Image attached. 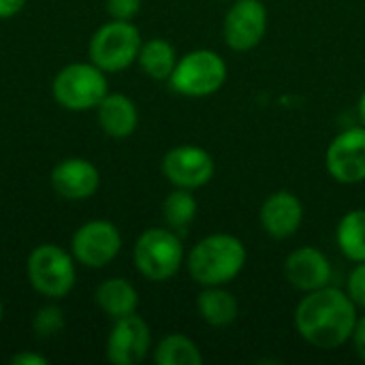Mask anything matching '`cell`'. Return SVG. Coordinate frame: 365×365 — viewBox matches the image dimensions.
I'll return each instance as SVG.
<instances>
[{"label":"cell","mask_w":365,"mask_h":365,"mask_svg":"<svg viewBox=\"0 0 365 365\" xmlns=\"http://www.w3.org/2000/svg\"><path fill=\"white\" fill-rule=\"evenodd\" d=\"M359 308L349 293L338 287H323L304 293L295 308V331L304 342L321 351H336L351 342Z\"/></svg>","instance_id":"1"},{"label":"cell","mask_w":365,"mask_h":365,"mask_svg":"<svg viewBox=\"0 0 365 365\" xmlns=\"http://www.w3.org/2000/svg\"><path fill=\"white\" fill-rule=\"evenodd\" d=\"M248 250L237 235L212 233L186 255V269L199 287H227L246 267Z\"/></svg>","instance_id":"2"},{"label":"cell","mask_w":365,"mask_h":365,"mask_svg":"<svg viewBox=\"0 0 365 365\" xmlns=\"http://www.w3.org/2000/svg\"><path fill=\"white\" fill-rule=\"evenodd\" d=\"M227 77L229 66L218 51L192 49L178 58V64L169 77V86L180 96L207 98L225 86Z\"/></svg>","instance_id":"3"},{"label":"cell","mask_w":365,"mask_h":365,"mask_svg":"<svg viewBox=\"0 0 365 365\" xmlns=\"http://www.w3.org/2000/svg\"><path fill=\"white\" fill-rule=\"evenodd\" d=\"M184 259L182 237L169 227L143 231L133 250L137 272L152 282L171 280L186 263Z\"/></svg>","instance_id":"4"},{"label":"cell","mask_w":365,"mask_h":365,"mask_svg":"<svg viewBox=\"0 0 365 365\" xmlns=\"http://www.w3.org/2000/svg\"><path fill=\"white\" fill-rule=\"evenodd\" d=\"M51 90L53 98L64 109L86 111L98 107L109 92V83L105 71H101L94 62H73L58 71Z\"/></svg>","instance_id":"5"},{"label":"cell","mask_w":365,"mask_h":365,"mask_svg":"<svg viewBox=\"0 0 365 365\" xmlns=\"http://www.w3.org/2000/svg\"><path fill=\"white\" fill-rule=\"evenodd\" d=\"M141 45V32L133 21L111 19L92 34L90 60L105 73H118L137 62Z\"/></svg>","instance_id":"6"},{"label":"cell","mask_w":365,"mask_h":365,"mask_svg":"<svg viewBox=\"0 0 365 365\" xmlns=\"http://www.w3.org/2000/svg\"><path fill=\"white\" fill-rule=\"evenodd\" d=\"M26 274L32 289L51 299L66 297L77 280L73 257L56 244L36 246L28 257Z\"/></svg>","instance_id":"7"},{"label":"cell","mask_w":365,"mask_h":365,"mask_svg":"<svg viewBox=\"0 0 365 365\" xmlns=\"http://www.w3.org/2000/svg\"><path fill=\"white\" fill-rule=\"evenodd\" d=\"M267 21V6L261 0H231L222 21V38L233 51H250L263 43Z\"/></svg>","instance_id":"8"},{"label":"cell","mask_w":365,"mask_h":365,"mask_svg":"<svg viewBox=\"0 0 365 365\" xmlns=\"http://www.w3.org/2000/svg\"><path fill=\"white\" fill-rule=\"evenodd\" d=\"M325 169L338 184L355 186L365 182V126L338 133L325 150Z\"/></svg>","instance_id":"9"},{"label":"cell","mask_w":365,"mask_h":365,"mask_svg":"<svg viewBox=\"0 0 365 365\" xmlns=\"http://www.w3.org/2000/svg\"><path fill=\"white\" fill-rule=\"evenodd\" d=\"M160 169L167 182L173 184V188L197 190L212 182L216 173V163H214V156L205 148L184 143V145L171 148L165 154Z\"/></svg>","instance_id":"10"},{"label":"cell","mask_w":365,"mask_h":365,"mask_svg":"<svg viewBox=\"0 0 365 365\" xmlns=\"http://www.w3.org/2000/svg\"><path fill=\"white\" fill-rule=\"evenodd\" d=\"M71 248L77 263L101 269L120 255L122 235L109 220H90L75 231Z\"/></svg>","instance_id":"11"},{"label":"cell","mask_w":365,"mask_h":365,"mask_svg":"<svg viewBox=\"0 0 365 365\" xmlns=\"http://www.w3.org/2000/svg\"><path fill=\"white\" fill-rule=\"evenodd\" d=\"M152 349V331L148 323L135 314L113 321L107 338V359L115 365L141 364Z\"/></svg>","instance_id":"12"},{"label":"cell","mask_w":365,"mask_h":365,"mask_svg":"<svg viewBox=\"0 0 365 365\" xmlns=\"http://www.w3.org/2000/svg\"><path fill=\"white\" fill-rule=\"evenodd\" d=\"M331 263L327 255L314 246H299L284 259L287 282L302 293H310L331 284Z\"/></svg>","instance_id":"13"},{"label":"cell","mask_w":365,"mask_h":365,"mask_svg":"<svg viewBox=\"0 0 365 365\" xmlns=\"http://www.w3.org/2000/svg\"><path fill=\"white\" fill-rule=\"evenodd\" d=\"M259 222L272 240H289L304 222V203L291 190H276L263 201Z\"/></svg>","instance_id":"14"},{"label":"cell","mask_w":365,"mask_h":365,"mask_svg":"<svg viewBox=\"0 0 365 365\" xmlns=\"http://www.w3.org/2000/svg\"><path fill=\"white\" fill-rule=\"evenodd\" d=\"M51 186L64 199L83 201L98 190L101 173L86 158H64L51 171Z\"/></svg>","instance_id":"15"},{"label":"cell","mask_w":365,"mask_h":365,"mask_svg":"<svg viewBox=\"0 0 365 365\" xmlns=\"http://www.w3.org/2000/svg\"><path fill=\"white\" fill-rule=\"evenodd\" d=\"M96 111H98L101 128L113 139L130 137L139 124L137 105L126 94H120V92H113V94L107 92V96L98 103Z\"/></svg>","instance_id":"16"},{"label":"cell","mask_w":365,"mask_h":365,"mask_svg":"<svg viewBox=\"0 0 365 365\" xmlns=\"http://www.w3.org/2000/svg\"><path fill=\"white\" fill-rule=\"evenodd\" d=\"M96 306L113 321L130 317L139 308V293L137 289L124 278H109L98 284L94 293Z\"/></svg>","instance_id":"17"},{"label":"cell","mask_w":365,"mask_h":365,"mask_svg":"<svg viewBox=\"0 0 365 365\" xmlns=\"http://www.w3.org/2000/svg\"><path fill=\"white\" fill-rule=\"evenodd\" d=\"M197 312L210 327H229L240 314V304L225 287H203L197 295Z\"/></svg>","instance_id":"18"},{"label":"cell","mask_w":365,"mask_h":365,"mask_svg":"<svg viewBox=\"0 0 365 365\" xmlns=\"http://www.w3.org/2000/svg\"><path fill=\"white\" fill-rule=\"evenodd\" d=\"M137 62L150 79L169 81L178 64V51L167 38H150L141 45Z\"/></svg>","instance_id":"19"},{"label":"cell","mask_w":365,"mask_h":365,"mask_svg":"<svg viewBox=\"0 0 365 365\" xmlns=\"http://www.w3.org/2000/svg\"><path fill=\"white\" fill-rule=\"evenodd\" d=\"M336 244L351 263L365 261V210L346 212L336 227Z\"/></svg>","instance_id":"20"},{"label":"cell","mask_w":365,"mask_h":365,"mask_svg":"<svg viewBox=\"0 0 365 365\" xmlns=\"http://www.w3.org/2000/svg\"><path fill=\"white\" fill-rule=\"evenodd\" d=\"M156 365H203V353L195 340L184 334L165 336L154 349Z\"/></svg>","instance_id":"21"},{"label":"cell","mask_w":365,"mask_h":365,"mask_svg":"<svg viewBox=\"0 0 365 365\" xmlns=\"http://www.w3.org/2000/svg\"><path fill=\"white\" fill-rule=\"evenodd\" d=\"M197 210H199V203L192 190L173 188L163 201V220L171 231L186 233L192 220L197 218Z\"/></svg>","instance_id":"22"},{"label":"cell","mask_w":365,"mask_h":365,"mask_svg":"<svg viewBox=\"0 0 365 365\" xmlns=\"http://www.w3.org/2000/svg\"><path fill=\"white\" fill-rule=\"evenodd\" d=\"M64 327V312L58 306H43L32 321V329L36 334V338H53L62 331Z\"/></svg>","instance_id":"23"},{"label":"cell","mask_w":365,"mask_h":365,"mask_svg":"<svg viewBox=\"0 0 365 365\" xmlns=\"http://www.w3.org/2000/svg\"><path fill=\"white\" fill-rule=\"evenodd\" d=\"M344 291L349 293V297L353 299V304L359 310H365V261L364 263H355V267L349 274Z\"/></svg>","instance_id":"24"},{"label":"cell","mask_w":365,"mask_h":365,"mask_svg":"<svg viewBox=\"0 0 365 365\" xmlns=\"http://www.w3.org/2000/svg\"><path fill=\"white\" fill-rule=\"evenodd\" d=\"M141 11V0H107V13L111 19L133 21Z\"/></svg>","instance_id":"25"},{"label":"cell","mask_w":365,"mask_h":365,"mask_svg":"<svg viewBox=\"0 0 365 365\" xmlns=\"http://www.w3.org/2000/svg\"><path fill=\"white\" fill-rule=\"evenodd\" d=\"M351 342H353V346H355L357 357L365 364V314L357 319V325H355V331H353Z\"/></svg>","instance_id":"26"},{"label":"cell","mask_w":365,"mask_h":365,"mask_svg":"<svg viewBox=\"0 0 365 365\" xmlns=\"http://www.w3.org/2000/svg\"><path fill=\"white\" fill-rule=\"evenodd\" d=\"M26 0H0V19L13 17L24 9Z\"/></svg>","instance_id":"27"},{"label":"cell","mask_w":365,"mask_h":365,"mask_svg":"<svg viewBox=\"0 0 365 365\" xmlns=\"http://www.w3.org/2000/svg\"><path fill=\"white\" fill-rule=\"evenodd\" d=\"M11 364L13 365H45L47 359L41 357V355H34V353H19L15 357H11Z\"/></svg>","instance_id":"28"},{"label":"cell","mask_w":365,"mask_h":365,"mask_svg":"<svg viewBox=\"0 0 365 365\" xmlns=\"http://www.w3.org/2000/svg\"><path fill=\"white\" fill-rule=\"evenodd\" d=\"M357 115H359V122L365 126V90L361 92L359 101H357Z\"/></svg>","instance_id":"29"},{"label":"cell","mask_w":365,"mask_h":365,"mask_svg":"<svg viewBox=\"0 0 365 365\" xmlns=\"http://www.w3.org/2000/svg\"><path fill=\"white\" fill-rule=\"evenodd\" d=\"M2 314H4V308H2V302H0V323H2Z\"/></svg>","instance_id":"30"},{"label":"cell","mask_w":365,"mask_h":365,"mask_svg":"<svg viewBox=\"0 0 365 365\" xmlns=\"http://www.w3.org/2000/svg\"><path fill=\"white\" fill-rule=\"evenodd\" d=\"M220 2H231V0H220Z\"/></svg>","instance_id":"31"}]
</instances>
